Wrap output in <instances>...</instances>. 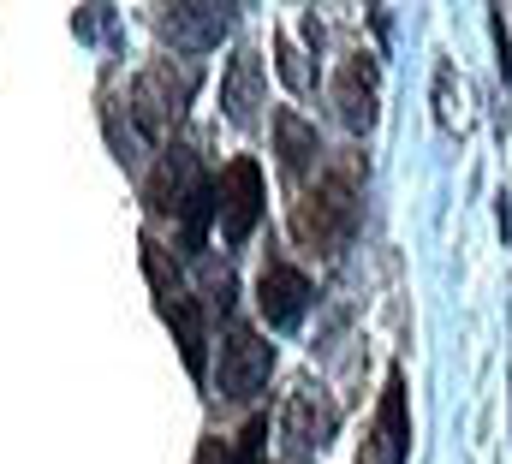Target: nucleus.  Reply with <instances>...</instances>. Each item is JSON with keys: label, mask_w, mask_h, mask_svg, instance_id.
<instances>
[{"label": "nucleus", "mask_w": 512, "mask_h": 464, "mask_svg": "<svg viewBox=\"0 0 512 464\" xmlns=\"http://www.w3.org/2000/svg\"><path fill=\"white\" fill-rule=\"evenodd\" d=\"M143 274H149V292H155L161 322H167L173 340H179L185 369L203 381V375H209V328H203V304H197V292L179 280V268L167 262V250H161L155 238H143Z\"/></svg>", "instance_id": "f03ea898"}, {"label": "nucleus", "mask_w": 512, "mask_h": 464, "mask_svg": "<svg viewBox=\"0 0 512 464\" xmlns=\"http://www.w3.org/2000/svg\"><path fill=\"white\" fill-rule=\"evenodd\" d=\"M209 173L191 161V149H167L161 155V167L149 173V185H143V203H149V215H173L179 221V209L191 203V191L203 185Z\"/></svg>", "instance_id": "1a4fd4ad"}, {"label": "nucleus", "mask_w": 512, "mask_h": 464, "mask_svg": "<svg viewBox=\"0 0 512 464\" xmlns=\"http://www.w3.org/2000/svg\"><path fill=\"white\" fill-rule=\"evenodd\" d=\"M358 215H364V197H358V161H334L292 209V232L310 256L334 262L352 250L358 238Z\"/></svg>", "instance_id": "f257e3e1"}, {"label": "nucleus", "mask_w": 512, "mask_h": 464, "mask_svg": "<svg viewBox=\"0 0 512 464\" xmlns=\"http://www.w3.org/2000/svg\"><path fill=\"white\" fill-rule=\"evenodd\" d=\"M334 429H340L334 399H328L322 387L298 381V387H292V399H286V411H280V435H286V447L310 459V453H322V447L334 441Z\"/></svg>", "instance_id": "39448f33"}, {"label": "nucleus", "mask_w": 512, "mask_h": 464, "mask_svg": "<svg viewBox=\"0 0 512 464\" xmlns=\"http://www.w3.org/2000/svg\"><path fill=\"white\" fill-rule=\"evenodd\" d=\"M304 304H310L304 268H292L286 256H268L262 274H256V310H262V322H268V328H292V322L304 316Z\"/></svg>", "instance_id": "6e6552de"}, {"label": "nucleus", "mask_w": 512, "mask_h": 464, "mask_svg": "<svg viewBox=\"0 0 512 464\" xmlns=\"http://www.w3.org/2000/svg\"><path fill=\"white\" fill-rule=\"evenodd\" d=\"M274 54H280V78L298 90V96H310L316 90V78H310V66H304V54L292 48V36H274Z\"/></svg>", "instance_id": "4468645a"}, {"label": "nucleus", "mask_w": 512, "mask_h": 464, "mask_svg": "<svg viewBox=\"0 0 512 464\" xmlns=\"http://www.w3.org/2000/svg\"><path fill=\"white\" fill-rule=\"evenodd\" d=\"M191 96H197V66H173V60H155V66H143L137 72V84H131V119H137V131L143 137H167L185 108H191Z\"/></svg>", "instance_id": "7ed1b4c3"}, {"label": "nucleus", "mask_w": 512, "mask_h": 464, "mask_svg": "<svg viewBox=\"0 0 512 464\" xmlns=\"http://www.w3.org/2000/svg\"><path fill=\"white\" fill-rule=\"evenodd\" d=\"M334 108H340L346 131H370L376 125V66H370V54H352L334 72Z\"/></svg>", "instance_id": "9d476101"}, {"label": "nucleus", "mask_w": 512, "mask_h": 464, "mask_svg": "<svg viewBox=\"0 0 512 464\" xmlns=\"http://www.w3.org/2000/svg\"><path fill=\"white\" fill-rule=\"evenodd\" d=\"M376 459L405 464L411 459V411H405V369H387L382 405H376Z\"/></svg>", "instance_id": "9b49d317"}, {"label": "nucleus", "mask_w": 512, "mask_h": 464, "mask_svg": "<svg viewBox=\"0 0 512 464\" xmlns=\"http://www.w3.org/2000/svg\"><path fill=\"white\" fill-rule=\"evenodd\" d=\"M268 375H274V346L245 328V322H233L227 334H221V357H215V387H221V399H256L262 387H268Z\"/></svg>", "instance_id": "20e7f679"}, {"label": "nucleus", "mask_w": 512, "mask_h": 464, "mask_svg": "<svg viewBox=\"0 0 512 464\" xmlns=\"http://www.w3.org/2000/svg\"><path fill=\"white\" fill-rule=\"evenodd\" d=\"M256 84H262L256 54H239V60L227 66V78H221V108H227L233 125H251L256 119Z\"/></svg>", "instance_id": "ddd939ff"}, {"label": "nucleus", "mask_w": 512, "mask_h": 464, "mask_svg": "<svg viewBox=\"0 0 512 464\" xmlns=\"http://www.w3.org/2000/svg\"><path fill=\"white\" fill-rule=\"evenodd\" d=\"M262 221V167L251 155H239L227 173H221V238L227 244H245Z\"/></svg>", "instance_id": "423d86ee"}, {"label": "nucleus", "mask_w": 512, "mask_h": 464, "mask_svg": "<svg viewBox=\"0 0 512 464\" xmlns=\"http://www.w3.org/2000/svg\"><path fill=\"white\" fill-rule=\"evenodd\" d=\"M197 464H227V441H215V435H209V441L197 447Z\"/></svg>", "instance_id": "2eb2a0df"}, {"label": "nucleus", "mask_w": 512, "mask_h": 464, "mask_svg": "<svg viewBox=\"0 0 512 464\" xmlns=\"http://www.w3.org/2000/svg\"><path fill=\"white\" fill-rule=\"evenodd\" d=\"M155 30L179 54H209L233 30V6H155Z\"/></svg>", "instance_id": "0eeeda50"}, {"label": "nucleus", "mask_w": 512, "mask_h": 464, "mask_svg": "<svg viewBox=\"0 0 512 464\" xmlns=\"http://www.w3.org/2000/svg\"><path fill=\"white\" fill-rule=\"evenodd\" d=\"M274 143H280V173H286V179H298V173H304V167H316V155H322L316 125H304L292 108H280V114H274Z\"/></svg>", "instance_id": "f8f14e48"}]
</instances>
